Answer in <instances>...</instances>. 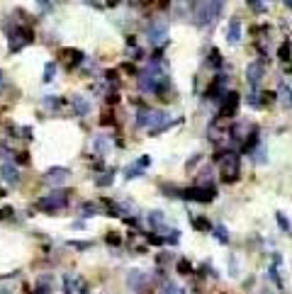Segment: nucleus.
<instances>
[{
	"mask_svg": "<svg viewBox=\"0 0 292 294\" xmlns=\"http://www.w3.org/2000/svg\"><path fill=\"white\" fill-rule=\"evenodd\" d=\"M277 224H280V229H282L285 233H290V219H287L285 214H280V212H277Z\"/></svg>",
	"mask_w": 292,
	"mask_h": 294,
	"instance_id": "25",
	"label": "nucleus"
},
{
	"mask_svg": "<svg viewBox=\"0 0 292 294\" xmlns=\"http://www.w3.org/2000/svg\"><path fill=\"white\" fill-rule=\"evenodd\" d=\"M251 8H253L256 13H263V10H265V3H251Z\"/></svg>",
	"mask_w": 292,
	"mask_h": 294,
	"instance_id": "30",
	"label": "nucleus"
},
{
	"mask_svg": "<svg viewBox=\"0 0 292 294\" xmlns=\"http://www.w3.org/2000/svg\"><path fill=\"white\" fill-rule=\"evenodd\" d=\"M168 39V25L166 22H151L149 25V42L151 44H163Z\"/></svg>",
	"mask_w": 292,
	"mask_h": 294,
	"instance_id": "7",
	"label": "nucleus"
},
{
	"mask_svg": "<svg viewBox=\"0 0 292 294\" xmlns=\"http://www.w3.org/2000/svg\"><path fill=\"white\" fill-rule=\"evenodd\" d=\"M193 10H195V25L197 27H210L222 15L224 5L222 3H197V5H193Z\"/></svg>",
	"mask_w": 292,
	"mask_h": 294,
	"instance_id": "2",
	"label": "nucleus"
},
{
	"mask_svg": "<svg viewBox=\"0 0 292 294\" xmlns=\"http://www.w3.org/2000/svg\"><path fill=\"white\" fill-rule=\"evenodd\" d=\"M185 200H195V202H210V200H214V195H217V190L210 185V187H193V190H185V192H180Z\"/></svg>",
	"mask_w": 292,
	"mask_h": 294,
	"instance_id": "6",
	"label": "nucleus"
},
{
	"mask_svg": "<svg viewBox=\"0 0 292 294\" xmlns=\"http://www.w3.org/2000/svg\"><path fill=\"white\" fill-rule=\"evenodd\" d=\"M95 214H97V204L85 202V204H83V209H81V217H95Z\"/></svg>",
	"mask_w": 292,
	"mask_h": 294,
	"instance_id": "19",
	"label": "nucleus"
},
{
	"mask_svg": "<svg viewBox=\"0 0 292 294\" xmlns=\"http://www.w3.org/2000/svg\"><path fill=\"white\" fill-rule=\"evenodd\" d=\"M212 233H214L222 243H229V231H227L224 226H212Z\"/></svg>",
	"mask_w": 292,
	"mask_h": 294,
	"instance_id": "18",
	"label": "nucleus"
},
{
	"mask_svg": "<svg viewBox=\"0 0 292 294\" xmlns=\"http://www.w3.org/2000/svg\"><path fill=\"white\" fill-rule=\"evenodd\" d=\"M263 73H265V63H263V61H253V63L248 66V71H246V78H248L251 85H258L260 78H263Z\"/></svg>",
	"mask_w": 292,
	"mask_h": 294,
	"instance_id": "9",
	"label": "nucleus"
},
{
	"mask_svg": "<svg viewBox=\"0 0 292 294\" xmlns=\"http://www.w3.org/2000/svg\"><path fill=\"white\" fill-rule=\"evenodd\" d=\"M66 204H68V192H66V190H51L49 197H42V200L37 202V207L44 209V212H59V209H64Z\"/></svg>",
	"mask_w": 292,
	"mask_h": 294,
	"instance_id": "3",
	"label": "nucleus"
},
{
	"mask_svg": "<svg viewBox=\"0 0 292 294\" xmlns=\"http://www.w3.org/2000/svg\"><path fill=\"white\" fill-rule=\"evenodd\" d=\"M193 224H195V229H200V231H212V224H210L207 219H193Z\"/></svg>",
	"mask_w": 292,
	"mask_h": 294,
	"instance_id": "23",
	"label": "nucleus"
},
{
	"mask_svg": "<svg viewBox=\"0 0 292 294\" xmlns=\"http://www.w3.org/2000/svg\"><path fill=\"white\" fill-rule=\"evenodd\" d=\"M136 126L149 129V134H161L166 126H171V114L163 109H141L136 114Z\"/></svg>",
	"mask_w": 292,
	"mask_h": 294,
	"instance_id": "1",
	"label": "nucleus"
},
{
	"mask_svg": "<svg viewBox=\"0 0 292 294\" xmlns=\"http://www.w3.org/2000/svg\"><path fill=\"white\" fill-rule=\"evenodd\" d=\"M3 209H5V212H0V219H8V217L13 214V209H10V207H3Z\"/></svg>",
	"mask_w": 292,
	"mask_h": 294,
	"instance_id": "31",
	"label": "nucleus"
},
{
	"mask_svg": "<svg viewBox=\"0 0 292 294\" xmlns=\"http://www.w3.org/2000/svg\"><path fill=\"white\" fill-rule=\"evenodd\" d=\"M178 270H180L183 275H185V272H190V263H188V260H180V263H178Z\"/></svg>",
	"mask_w": 292,
	"mask_h": 294,
	"instance_id": "29",
	"label": "nucleus"
},
{
	"mask_svg": "<svg viewBox=\"0 0 292 294\" xmlns=\"http://www.w3.org/2000/svg\"><path fill=\"white\" fill-rule=\"evenodd\" d=\"M71 105H73V109H76L78 117H85V114L90 112V102H88L83 95H73V97H71Z\"/></svg>",
	"mask_w": 292,
	"mask_h": 294,
	"instance_id": "11",
	"label": "nucleus"
},
{
	"mask_svg": "<svg viewBox=\"0 0 292 294\" xmlns=\"http://www.w3.org/2000/svg\"><path fill=\"white\" fill-rule=\"evenodd\" d=\"M0 175H3V180L5 183H20V168L17 166H13V163H5L3 166V173H0Z\"/></svg>",
	"mask_w": 292,
	"mask_h": 294,
	"instance_id": "13",
	"label": "nucleus"
},
{
	"mask_svg": "<svg viewBox=\"0 0 292 294\" xmlns=\"http://www.w3.org/2000/svg\"><path fill=\"white\" fill-rule=\"evenodd\" d=\"M277 93H280V100L285 102V107H290V85L285 83V85H282V88H280Z\"/></svg>",
	"mask_w": 292,
	"mask_h": 294,
	"instance_id": "22",
	"label": "nucleus"
},
{
	"mask_svg": "<svg viewBox=\"0 0 292 294\" xmlns=\"http://www.w3.org/2000/svg\"><path fill=\"white\" fill-rule=\"evenodd\" d=\"M241 39V22L239 20H231L229 22V34H227V42L229 44H236Z\"/></svg>",
	"mask_w": 292,
	"mask_h": 294,
	"instance_id": "14",
	"label": "nucleus"
},
{
	"mask_svg": "<svg viewBox=\"0 0 292 294\" xmlns=\"http://www.w3.org/2000/svg\"><path fill=\"white\" fill-rule=\"evenodd\" d=\"M260 294H273V292H270V289H263V292H260Z\"/></svg>",
	"mask_w": 292,
	"mask_h": 294,
	"instance_id": "32",
	"label": "nucleus"
},
{
	"mask_svg": "<svg viewBox=\"0 0 292 294\" xmlns=\"http://www.w3.org/2000/svg\"><path fill=\"white\" fill-rule=\"evenodd\" d=\"M0 85H3V76H0Z\"/></svg>",
	"mask_w": 292,
	"mask_h": 294,
	"instance_id": "33",
	"label": "nucleus"
},
{
	"mask_svg": "<svg viewBox=\"0 0 292 294\" xmlns=\"http://www.w3.org/2000/svg\"><path fill=\"white\" fill-rule=\"evenodd\" d=\"M112 180H114V170L110 168L107 173H102L100 178H95V185L97 187H107V185H112Z\"/></svg>",
	"mask_w": 292,
	"mask_h": 294,
	"instance_id": "17",
	"label": "nucleus"
},
{
	"mask_svg": "<svg viewBox=\"0 0 292 294\" xmlns=\"http://www.w3.org/2000/svg\"><path fill=\"white\" fill-rule=\"evenodd\" d=\"M95 149H97V154H107V151L112 149L110 136H97V139H95Z\"/></svg>",
	"mask_w": 292,
	"mask_h": 294,
	"instance_id": "16",
	"label": "nucleus"
},
{
	"mask_svg": "<svg viewBox=\"0 0 292 294\" xmlns=\"http://www.w3.org/2000/svg\"><path fill=\"white\" fill-rule=\"evenodd\" d=\"M51 287H54V277L51 275H42L39 282H37V294H47V292H51Z\"/></svg>",
	"mask_w": 292,
	"mask_h": 294,
	"instance_id": "15",
	"label": "nucleus"
},
{
	"mask_svg": "<svg viewBox=\"0 0 292 294\" xmlns=\"http://www.w3.org/2000/svg\"><path fill=\"white\" fill-rule=\"evenodd\" d=\"M163 294H185V292H183V287H178L176 282H166V284H163Z\"/></svg>",
	"mask_w": 292,
	"mask_h": 294,
	"instance_id": "20",
	"label": "nucleus"
},
{
	"mask_svg": "<svg viewBox=\"0 0 292 294\" xmlns=\"http://www.w3.org/2000/svg\"><path fill=\"white\" fill-rule=\"evenodd\" d=\"M56 76V63H47L44 66V80H54Z\"/></svg>",
	"mask_w": 292,
	"mask_h": 294,
	"instance_id": "21",
	"label": "nucleus"
},
{
	"mask_svg": "<svg viewBox=\"0 0 292 294\" xmlns=\"http://www.w3.org/2000/svg\"><path fill=\"white\" fill-rule=\"evenodd\" d=\"M222 178H224L227 183L239 180V154L227 151V158H224V163H222Z\"/></svg>",
	"mask_w": 292,
	"mask_h": 294,
	"instance_id": "4",
	"label": "nucleus"
},
{
	"mask_svg": "<svg viewBox=\"0 0 292 294\" xmlns=\"http://www.w3.org/2000/svg\"><path fill=\"white\" fill-rule=\"evenodd\" d=\"M236 109H239V93L229 90L222 102V114H236Z\"/></svg>",
	"mask_w": 292,
	"mask_h": 294,
	"instance_id": "10",
	"label": "nucleus"
},
{
	"mask_svg": "<svg viewBox=\"0 0 292 294\" xmlns=\"http://www.w3.org/2000/svg\"><path fill=\"white\" fill-rule=\"evenodd\" d=\"M127 284H129L131 292H141L144 284H146V272H141V270H129V275H127Z\"/></svg>",
	"mask_w": 292,
	"mask_h": 294,
	"instance_id": "8",
	"label": "nucleus"
},
{
	"mask_svg": "<svg viewBox=\"0 0 292 294\" xmlns=\"http://www.w3.org/2000/svg\"><path fill=\"white\" fill-rule=\"evenodd\" d=\"M268 275H270V279L275 282V287H282V282H280V277H277V270H275V267H270V270H268Z\"/></svg>",
	"mask_w": 292,
	"mask_h": 294,
	"instance_id": "27",
	"label": "nucleus"
},
{
	"mask_svg": "<svg viewBox=\"0 0 292 294\" xmlns=\"http://www.w3.org/2000/svg\"><path fill=\"white\" fill-rule=\"evenodd\" d=\"M124 175L127 178H139V175H144V170H141V166H131V168L124 170Z\"/></svg>",
	"mask_w": 292,
	"mask_h": 294,
	"instance_id": "24",
	"label": "nucleus"
},
{
	"mask_svg": "<svg viewBox=\"0 0 292 294\" xmlns=\"http://www.w3.org/2000/svg\"><path fill=\"white\" fill-rule=\"evenodd\" d=\"M34 39L30 27H15V32L10 34V51H20L22 46H27Z\"/></svg>",
	"mask_w": 292,
	"mask_h": 294,
	"instance_id": "5",
	"label": "nucleus"
},
{
	"mask_svg": "<svg viewBox=\"0 0 292 294\" xmlns=\"http://www.w3.org/2000/svg\"><path fill=\"white\" fill-rule=\"evenodd\" d=\"M68 175H71V173H68L66 168H49V170L44 173V180H47V183H64Z\"/></svg>",
	"mask_w": 292,
	"mask_h": 294,
	"instance_id": "12",
	"label": "nucleus"
},
{
	"mask_svg": "<svg viewBox=\"0 0 292 294\" xmlns=\"http://www.w3.org/2000/svg\"><path fill=\"white\" fill-rule=\"evenodd\" d=\"M44 105H47V107H61L64 102H61L59 97H47V100H44Z\"/></svg>",
	"mask_w": 292,
	"mask_h": 294,
	"instance_id": "26",
	"label": "nucleus"
},
{
	"mask_svg": "<svg viewBox=\"0 0 292 294\" xmlns=\"http://www.w3.org/2000/svg\"><path fill=\"white\" fill-rule=\"evenodd\" d=\"M280 59H285V61L290 59V44H287V42L280 46Z\"/></svg>",
	"mask_w": 292,
	"mask_h": 294,
	"instance_id": "28",
	"label": "nucleus"
}]
</instances>
